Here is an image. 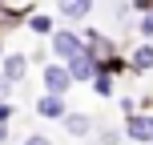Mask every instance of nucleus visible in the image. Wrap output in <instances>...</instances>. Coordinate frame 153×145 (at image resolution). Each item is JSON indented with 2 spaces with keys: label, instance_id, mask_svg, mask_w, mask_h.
Returning <instances> with one entry per match:
<instances>
[{
  "label": "nucleus",
  "instance_id": "20e7f679",
  "mask_svg": "<svg viewBox=\"0 0 153 145\" xmlns=\"http://www.w3.org/2000/svg\"><path fill=\"white\" fill-rule=\"evenodd\" d=\"M36 113L40 117H65V101L56 97V93H45V97L36 101Z\"/></svg>",
  "mask_w": 153,
  "mask_h": 145
},
{
  "label": "nucleus",
  "instance_id": "2eb2a0df",
  "mask_svg": "<svg viewBox=\"0 0 153 145\" xmlns=\"http://www.w3.org/2000/svg\"><path fill=\"white\" fill-rule=\"evenodd\" d=\"M8 85H12V81H0V97H4V93H8Z\"/></svg>",
  "mask_w": 153,
  "mask_h": 145
},
{
  "label": "nucleus",
  "instance_id": "f257e3e1",
  "mask_svg": "<svg viewBox=\"0 0 153 145\" xmlns=\"http://www.w3.org/2000/svg\"><path fill=\"white\" fill-rule=\"evenodd\" d=\"M45 85H48V93H56V97H61V93L73 85V73L61 69V65H48V69H45Z\"/></svg>",
  "mask_w": 153,
  "mask_h": 145
},
{
  "label": "nucleus",
  "instance_id": "f8f14e48",
  "mask_svg": "<svg viewBox=\"0 0 153 145\" xmlns=\"http://www.w3.org/2000/svg\"><path fill=\"white\" fill-rule=\"evenodd\" d=\"M8 117H12V105H4V101H0V125H4Z\"/></svg>",
  "mask_w": 153,
  "mask_h": 145
},
{
  "label": "nucleus",
  "instance_id": "4468645a",
  "mask_svg": "<svg viewBox=\"0 0 153 145\" xmlns=\"http://www.w3.org/2000/svg\"><path fill=\"white\" fill-rule=\"evenodd\" d=\"M4 141H8V129H4V125H0V145H4Z\"/></svg>",
  "mask_w": 153,
  "mask_h": 145
},
{
  "label": "nucleus",
  "instance_id": "9d476101",
  "mask_svg": "<svg viewBox=\"0 0 153 145\" xmlns=\"http://www.w3.org/2000/svg\"><path fill=\"white\" fill-rule=\"evenodd\" d=\"M32 28L36 32H53V20H48V16H32Z\"/></svg>",
  "mask_w": 153,
  "mask_h": 145
},
{
  "label": "nucleus",
  "instance_id": "0eeeda50",
  "mask_svg": "<svg viewBox=\"0 0 153 145\" xmlns=\"http://www.w3.org/2000/svg\"><path fill=\"white\" fill-rule=\"evenodd\" d=\"M89 8H93V0H61V12L69 16V20H81Z\"/></svg>",
  "mask_w": 153,
  "mask_h": 145
},
{
  "label": "nucleus",
  "instance_id": "39448f33",
  "mask_svg": "<svg viewBox=\"0 0 153 145\" xmlns=\"http://www.w3.org/2000/svg\"><path fill=\"white\" fill-rule=\"evenodd\" d=\"M129 137H137V141H153V117H129Z\"/></svg>",
  "mask_w": 153,
  "mask_h": 145
},
{
  "label": "nucleus",
  "instance_id": "9b49d317",
  "mask_svg": "<svg viewBox=\"0 0 153 145\" xmlns=\"http://www.w3.org/2000/svg\"><path fill=\"white\" fill-rule=\"evenodd\" d=\"M93 89H97V93H109V89H113V81H109V77H97V81H93Z\"/></svg>",
  "mask_w": 153,
  "mask_h": 145
},
{
  "label": "nucleus",
  "instance_id": "1a4fd4ad",
  "mask_svg": "<svg viewBox=\"0 0 153 145\" xmlns=\"http://www.w3.org/2000/svg\"><path fill=\"white\" fill-rule=\"evenodd\" d=\"M133 69H137V73H149L153 69V45H141L137 53H133Z\"/></svg>",
  "mask_w": 153,
  "mask_h": 145
},
{
  "label": "nucleus",
  "instance_id": "423d86ee",
  "mask_svg": "<svg viewBox=\"0 0 153 145\" xmlns=\"http://www.w3.org/2000/svg\"><path fill=\"white\" fill-rule=\"evenodd\" d=\"M24 69H28V57H8L4 61V81H20Z\"/></svg>",
  "mask_w": 153,
  "mask_h": 145
},
{
  "label": "nucleus",
  "instance_id": "6e6552de",
  "mask_svg": "<svg viewBox=\"0 0 153 145\" xmlns=\"http://www.w3.org/2000/svg\"><path fill=\"white\" fill-rule=\"evenodd\" d=\"M65 129H69L73 137H85V133H89V117H81V113H65Z\"/></svg>",
  "mask_w": 153,
  "mask_h": 145
},
{
  "label": "nucleus",
  "instance_id": "7ed1b4c3",
  "mask_svg": "<svg viewBox=\"0 0 153 145\" xmlns=\"http://www.w3.org/2000/svg\"><path fill=\"white\" fill-rule=\"evenodd\" d=\"M53 53H56V57H65V61H73V57L81 53V45H76L73 32H56V36H53Z\"/></svg>",
  "mask_w": 153,
  "mask_h": 145
},
{
  "label": "nucleus",
  "instance_id": "ddd939ff",
  "mask_svg": "<svg viewBox=\"0 0 153 145\" xmlns=\"http://www.w3.org/2000/svg\"><path fill=\"white\" fill-rule=\"evenodd\" d=\"M24 145H48V137H28Z\"/></svg>",
  "mask_w": 153,
  "mask_h": 145
},
{
  "label": "nucleus",
  "instance_id": "f03ea898",
  "mask_svg": "<svg viewBox=\"0 0 153 145\" xmlns=\"http://www.w3.org/2000/svg\"><path fill=\"white\" fill-rule=\"evenodd\" d=\"M69 73H73V81H97V65H93L89 53H76L69 61Z\"/></svg>",
  "mask_w": 153,
  "mask_h": 145
}]
</instances>
